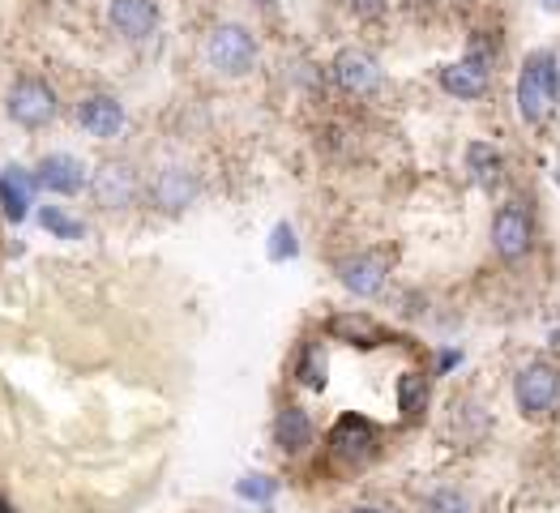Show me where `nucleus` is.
<instances>
[{
    "label": "nucleus",
    "mask_w": 560,
    "mask_h": 513,
    "mask_svg": "<svg viewBox=\"0 0 560 513\" xmlns=\"http://www.w3.org/2000/svg\"><path fill=\"white\" fill-rule=\"evenodd\" d=\"M56 112H60V103H56V91L47 86L44 78H18L9 94H4V116L18 125V129H26V133H35V129H47L51 120H56Z\"/></svg>",
    "instance_id": "obj_2"
},
{
    "label": "nucleus",
    "mask_w": 560,
    "mask_h": 513,
    "mask_svg": "<svg viewBox=\"0 0 560 513\" xmlns=\"http://www.w3.org/2000/svg\"><path fill=\"white\" fill-rule=\"evenodd\" d=\"M423 403H428V381H423V373H402V381H398V407H402V416H420Z\"/></svg>",
    "instance_id": "obj_21"
},
{
    "label": "nucleus",
    "mask_w": 560,
    "mask_h": 513,
    "mask_svg": "<svg viewBox=\"0 0 560 513\" xmlns=\"http://www.w3.org/2000/svg\"><path fill=\"white\" fill-rule=\"evenodd\" d=\"M539 9H548V13H560V0H539Z\"/></svg>",
    "instance_id": "obj_27"
},
{
    "label": "nucleus",
    "mask_w": 560,
    "mask_h": 513,
    "mask_svg": "<svg viewBox=\"0 0 560 513\" xmlns=\"http://www.w3.org/2000/svg\"><path fill=\"white\" fill-rule=\"evenodd\" d=\"M441 91L454 94V98H483L488 94V69L470 56L458 65H445L441 69Z\"/></svg>",
    "instance_id": "obj_16"
},
{
    "label": "nucleus",
    "mask_w": 560,
    "mask_h": 513,
    "mask_svg": "<svg viewBox=\"0 0 560 513\" xmlns=\"http://www.w3.org/2000/svg\"><path fill=\"white\" fill-rule=\"evenodd\" d=\"M35 180H39V188H47L51 197H78L82 188L91 185V176H86V163H82L78 154H65V150H56V154L39 159V167H35Z\"/></svg>",
    "instance_id": "obj_9"
},
{
    "label": "nucleus",
    "mask_w": 560,
    "mask_h": 513,
    "mask_svg": "<svg viewBox=\"0 0 560 513\" xmlns=\"http://www.w3.org/2000/svg\"><path fill=\"white\" fill-rule=\"evenodd\" d=\"M514 403H517V411H522V416L544 420V416H548V411L560 403V369L544 364V360H535V364L517 369Z\"/></svg>",
    "instance_id": "obj_4"
},
{
    "label": "nucleus",
    "mask_w": 560,
    "mask_h": 513,
    "mask_svg": "<svg viewBox=\"0 0 560 513\" xmlns=\"http://www.w3.org/2000/svg\"><path fill=\"white\" fill-rule=\"evenodd\" d=\"M39 228L51 232L56 240H82V235H86V223L73 219V214H65L60 206H44V210H39Z\"/></svg>",
    "instance_id": "obj_20"
},
{
    "label": "nucleus",
    "mask_w": 560,
    "mask_h": 513,
    "mask_svg": "<svg viewBox=\"0 0 560 513\" xmlns=\"http://www.w3.org/2000/svg\"><path fill=\"white\" fill-rule=\"evenodd\" d=\"M458 360H463V355H458V351H445V355H441V369H454V364H458Z\"/></svg>",
    "instance_id": "obj_26"
},
{
    "label": "nucleus",
    "mask_w": 560,
    "mask_h": 513,
    "mask_svg": "<svg viewBox=\"0 0 560 513\" xmlns=\"http://www.w3.org/2000/svg\"><path fill=\"white\" fill-rule=\"evenodd\" d=\"M552 342H557V347H560V329H552Z\"/></svg>",
    "instance_id": "obj_29"
},
{
    "label": "nucleus",
    "mask_w": 560,
    "mask_h": 513,
    "mask_svg": "<svg viewBox=\"0 0 560 513\" xmlns=\"http://www.w3.org/2000/svg\"><path fill=\"white\" fill-rule=\"evenodd\" d=\"M347 9H351L355 18H369V22H373V18H381V13L389 9V0H347Z\"/></svg>",
    "instance_id": "obj_25"
},
{
    "label": "nucleus",
    "mask_w": 560,
    "mask_h": 513,
    "mask_svg": "<svg viewBox=\"0 0 560 513\" xmlns=\"http://www.w3.org/2000/svg\"><path fill=\"white\" fill-rule=\"evenodd\" d=\"M329 454L342 467H364L376 454V423L364 416H342L329 432Z\"/></svg>",
    "instance_id": "obj_7"
},
{
    "label": "nucleus",
    "mask_w": 560,
    "mask_h": 513,
    "mask_svg": "<svg viewBox=\"0 0 560 513\" xmlns=\"http://www.w3.org/2000/svg\"><path fill=\"white\" fill-rule=\"evenodd\" d=\"M326 334L338 338V342H347V347H376V342H385V329L376 326L369 313H338V317H329Z\"/></svg>",
    "instance_id": "obj_17"
},
{
    "label": "nucleus",
    "mask_w": 560,
    "mask_h": 513,
    "mask_svg": "<svg viewBox=\"0 0 560 513\" xmlns=\"http://www.w3.org/2000/svg\"><path fill=\"white\" fill-rule=\"evenodd\" d=\"M206 60H210V69L223 73V78H244V73H253V65H257V39H253L244 26L223 22V26H214L210 39H206Z\"/></svg>",
    "instance_id": "obj_3"
},
{
    "label": "nucleus",
    "mask_w": 560,
    "mask_h": 513,
    "mask_svg": "<svg viewBox=\"0 0 560 513\" xmlns=\"http://www.w3.org/2000/svg\"><path fill=\"white\" fill-rule=\"evenodd\" d=\"M351 513H381V510H376V505H355Z\"/></svg>",
    "instance_id": "obj_28"
},
{
    "label": "nucleus",
    "mask_w": 560,
    "mask_h": 513,
    "mask_svg": "<svg viewBox=\"0 0 560 513\" xmlns=\"http://www.w3.org/2000/svg\"><path fill=\"white\" fill-rule=\"evenodd\" d=\"M235 492H240L244 501H253V505H270L275 492H279V483H275L270 475H244V479L235 483Z\"/></svg>",
    "instance_id": "obj_23"
},
{
    "label": "nucleus",
    "mask_w": 560,
    "mask_h": 513,
    "mask_svg": "<svg viewBox=\"0 0 560 513\" xmlns=\"http://www.w3.org/2000/svg\"><path fill=\"white\" fill-rule=\"evenodd\" d=\"M91 193H94V201H98L103 210H112V214L129 210L141 193L138 167H133L129 159H107V163H98V172L91 176Z\"/></svg>",
    "instance_id": "obj_5"
},
{
    "label": "nucleus",
    "mask_w": 560,
    "mask_h": 513,
    "mask_svg": "<svg viewBox=\"0 0 560 513\" xmlns=\"http://www.w3.org/2000/svg\"><path fill=\"white\" fill-rule=\"evenodd\" d=\"M197 193H201V185H197V176L188 167H163L154 176V185H150V201L163 214H185L188 206L197 201Z\"/></svg>",
    "instance_id": "obj_11"
},
{
    "label": "nucleus",
    "mask_w": 560,
    "mask_h": 513,
    "mask_svg": "<svg viewBox=\"0 0 560 513\" xmlns=\"http://www.w3.org/2000/svg\"><path fill=\"white\" fill-rule=\"evenodd\" d=\"M423 513H475L467 492H458V488H436L428 501H423Z\"/></svg>",
    "instance_id": "obj_22"
},
{
    "label": "nucleus",
    "mask_w": 560,
    "mask_h": 513,
    "mask_svg": "<svg viewBox=\"0 0 560 513\" xmlns=\"http://www.w3.org/2000/svg\"><path fill=\"white\" fill-rule=\"evenodd\" d=\"M557 185H560V172H557Z\"/></svg>",
    "instance_id": "obj_30"
},
{
    "label": "nucleus",
    "mask_w": 560,
    "mask_h": 513,
    "mask_svg": "<svg viewBox=\"0 0 560 513\" xmlns=\"http://www.w3.org/2000/svg\"><path fill=\"white\" fill-rule=\"evenodd\" d=\"M35 188H39V180H35L26 167H18V163H9V167L0 172V210H4L9 223H22V219L31 214Z\"/></svg>",
    "instance_id": "obj_14"
},
{
    "label": "nucleus",
    "mask_w": 560,
    "mask_h": 513,
    "mask_svg": "<svg viewBox=\"0 0 560 513\" xmlns=\"http://www.w3.org/2000/svg\"><path fill=\"white\" fill-rule=\"evenodd\" d=\"M275 445H279L282 454H291V458L313 445V420H308L304 407H282L279 416H275Z\"/></svg>",
    "instance_id": "obj_15"
},
{
    "label": "nucleus",
    "mask_w": 560,
    "mask_h": 513,
    "mask_svg": "<svg viewBox=\"0 0 560 513\" xmlns=\"http://www.w3.org/2000/svg\"><path fill=\"white\" fill-rule=\"evenodd\" d=\"M560 94V65L548 47L530 51L522 60V73H517V116L526 125H544L557 107Z\"/></svg>",
    "instance_id": "obj_1"
},
{
    "label": "nucleus",
    "mask_w": 560,
    "mask_h": 513,
    "mask_svg": "<svg viewBox=\"0 0 560 513\" xmlns=\"http://www.w3.org/2000/svg\"><path fill=\"white\" fill-rule=\"evenodd\" d=\"M467 167H470V176H475L483 188L501 185V150H492L488 141H470V145H467Z\"/></svg>",
    "instance_id": "obj_18"
},
{
    "label": "nucleus",
    "mask_w": 560,
    "mask_h": 513,
    "mask_svg": "<svg viewBox=\"0 0 560 513\" xmlns=\"http://www.w3.org/2000/svg\"><path fill=\"white\" fill-rule=\"evenodd\" d=\"M326 373H329V360H326V347L322 342H308L304 347V355H300V385H308V389H326Z\"/></svg>",
    "instance_id": "obj_19"
},
{
    "label": "nucleus",
    "mask_w": 560,
    "mask_h": 513,
    "mask_svg": "<svg viewBox=\"0 0 560 513\" xmlns=\"http://www.w3.org/2000/svg\"><path fill=\"white\" fill-rule=\"evenodd\" d=\"M266 253H270V261H291V257L300 253L295 228H291V223H275V232H270V244H266Z\"/></svg>",
    "instance_id": "obj_24"
},
{
    "label": "nucleus",
    "mask_w": 560,
    "mask_h": 513,
    "mask_svg": "<svg viewBox=\"0 0 560 513\" xmlns=\"http://www.w3.org/2000/svg\"><path fill=\"white\" fill-rule=\"evenodd\" d=\"M329 73H334V82L347 94H373L381 86V65H376L364 47H342L334 56Z\"/></svg>",
    "instance_id": "obj_10"
},
{
    "label": "nucleus",
    "mask_w": 560,
    "mask_h": 513,
    "mask_svg": "<svg viewBox=\"0 0 560 513\" xmlns=\"http://www.w3.org/2000/svg\"><path fill=\"white\" fill-rule=\"evenodd\" d=\"M78 125L98 141L120 138V129H125V103H120L116 94H103V91L86 94V98L78 103Z\"/></svg>",
    "instance_id": "obj_13"
},
{
    "label": "nucleus",
    "mask_w": 560,
    "mask_h": 513,
    "mask_svg": "<svg viewBox=\"0 0 560 513\" xmlns=\"http://www.w3.org/2000/svg\"><path fill=\"white\" fill-rule=\"evenodd\" d=\"M107 22L120 39L129 44H141L159 31V4L154 0H112L107 4Z\"/></svg>",
    "instance_id": "obj_12"
},
{
    "label": "nucleus",
    "mask_w": 560,
    "mask_h": 513,
    "mask_svg": "<svg viewBox=\"0 0 560 513\" xmlns=\"http://www.w3.org/2000/svg\"><path fill=\"white\" fill-rule=\"evenodd\" d=\"M385 279H389V261L385 253H355V257H342L338 261V282L360 295V300H373L385 291Z\"/></svg>",
    "instance_id": "obj_8"
},
{
    "label": "nucleus",
    "mask_w": 560,
    "mask_h": 513,
    "mask_svg": "<svg viewBox=\"0 0 560 513\" xmlns=\"http://www.w3.org/2000/svg\"><path fill=\"white\" fill-rule=\"evenodd\" d=\"M492 248L501 261H522L530 253V210L522 201H505L497 214H492Z\"/></svg>",
    "instance_id": "obj_6"
}]
</instances>
